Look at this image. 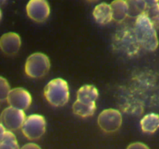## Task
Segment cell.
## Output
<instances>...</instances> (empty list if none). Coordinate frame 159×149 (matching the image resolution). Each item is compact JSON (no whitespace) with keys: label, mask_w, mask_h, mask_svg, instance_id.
Instances as JSON below:
<instances>
[{"label":"cell","mask_w":159,"mask_h":149,"mask_svg":"<svg viewBox=\"0 0 159 149\" xmlns=\"http://www.w3.org/2000/svg\"><path fill=\"white\" fill-rule=\"evenodd\" d=\"M134 30L141 47L148 51H154L158 48V38L156 27L145 14H142L136 19Z\"/></svg>","instance_id":"obj_1"},{"label":"cell","mask_w":159,"mask_h":149,"mask_svg":"<svg viewBox=\"0 0 159 149\" xmlns=\"http://www.w3.org/2000/svg\"><path fill=\"white\" fill-rule=\"evenodd\" d=\"M45 99L53 106H64L69 100V87L63 79L57 78L50 81L43 90Z\"/></svg>","instance_id":"obj_2"},{"label":"cell","mask_w":159,"mask_h":149,"mask_svg":"<svg viewBox=\"0 0 159 149\" xmlns=\"http://www.w3.org/2000/svg\"><path fill=\"white\" fill-rule=\"evenodd\" d=\"M113 45L117 51L128 56L136 55L141 48L134 28H125L118 31L114 37Z\"/></svg>","instance_id":"obj_3"},{"label":"cell","mask_w":159,"mask_h":149,"mask_svg":"<svg viewBox=\"0 0 159 149\" xmlns=\"http://www.w3.org/2000/svg\"><path fill=\"white\" fill-rule=\"evenodd\" d=\"M51 68L50 59L43 53H34L28 57L25 63V73L33 79H40L46 75Z\"/></svg>","instance_id":"obj_4"},{"label":"cell","mask_w":159,"mask_h":149,"mask_svg":"<svg viewBox=\"0 0 159 149\" xmlns=\"http://www.w3.org/2000/svg\"><path fill=\"white\" fill-rule=\"evenodd\" d=\"M46 120L39 114H32L26 116L21 130L23 135L30 141L40 139L46 131Z\"/></svg>","instance_id":"obj_5"},{"label":"cell","mask_w":159,"mask_h":149,"mask_svg":"<svg viewBox=\"0 0 159 149\" xmlns=\"http://www.w3.org/2000/svg\"><path fill=\"white\" fill-rule=\"evenodd\" d=\"M26 116L23 110L8 106L0 114V123L9 131H16L22 128Z\"/></svg>","instance_id":"obj_6"},{"label":"cell","mask_w":159,"mask_h":149,"mask_svg":"<svg viewBox=\"0 0 159 149\" xmlns=\"http://www.w3.org/2000/svg\"><path fill=\"white\" fill-rule=\"evenodd\" d=\"M122 115L115 109H107L100 113L98 117V124L106 133L117 131L122 124Z\"/></svg>","instance_id":"obj_7"},{"label":"cell","mask_w":159,"mask_h":149,"mask_svg":"<svg viewBox=\"0 0 159 149\" xmlns=\"http://www.w3.org/2000/svg\"><path fill=\"white\" fill-rule=\"evenodd\" d=\"M26 13L34 21L43 23L51 13V9L47 0H30L26 5Z\"/></svg>","instance_id":"obj_8"},{"label":"cell","mask_w":159,"mask_h":149,"mask_svg":"<svg viewBox=\"0 0 159 149\" xmlns=\"http://www.w3.org/2000/svg\"><path fill=\"white\" fill-rule=\"evenodd\" d=\"M6 101L9 106L24 111L30 106L32 96L27 90L18 87L10 90Z\"/></svg>","instance_id":"obj_9"},{"label":"cell","mask_w":159,"mask_h":149,"mask_svg":"<svg viewBox=\"0 0 159 149\" xmlns=\"http://www.w3.org/2000/svg\"><path fill=\"white\" fill-rule=\"evenodd\" d=\"M21 39L17 34L9 32L0 37V50L8 56H13L19 52Z\"/></svg>","instance_id":"obj_10"},{"label":"cell","mask_w":159,"mask_h":149,"mask_svg":"<svg viewBox=\"0 0 159 149\" xmlns=\"http://www.w3.org/2000/svg\"><path fill=\"white\" fill-rule=\"evenodd\" d=\"M93 15L96 23L101 25H106L113 20V12L110 4L105 2L97 5L93 9Z\"/></svg>","instance_id":"obj_11"},{"label":"cell","mask_w":159,"mask_h":149,"mask_svg":"<svg viewBox=\"0 0 159 149\" xmlns=\"http://www.w3.org/2000/svg\"><path fill=\"white\" fill-rule=\"evenodd\" d=\"M98 97L99 92L94 85H85L77 92V100L85 103L96 102Z\"/></svg>","instance_id":"obj_12"},{"label":"cell","mask_w":159,"mask_h":149,"mask_svg":"<svg viewBox=\"0 0 159 149\" xmlns=\"http://www.w3.org/2000/svg\"><path fill=\"white\" fill-rule=\"evenodd\" d=\"M112 12H113V20L121 23L128 16V7L126 0H113L110 4Z\"/></svg>","instance_id":"obj_13"},{"label":"cell","mask_w":159,"mask_h":149,"mask_svg":"<svg viewBox=\"0 0 159 149\" xmlns=\"http://www.w3.org/2000/svg\"><path fill=\"white\" fill-rule=\"evenodd\" d=\"M141 127L143 132L153 133L159 129V115L156 113H148L141 120Z\"/></svg>","instance_id":"obj_14"},{"label":"cell","mask_w":159,"mask_h":149,"mask_svg":"<svg viewBox=\"0 0 159 149\" xmlns=\"http://www.w3.org/2000/svg\"><path fill=\"white\" fill-rule=\"evenodd\" d=\"M72 110L75 114L78 115L81 117L86 118L94 115L96 110V102L85 103L76 100L72 106Z\"/></svg>","instance_id":"obj_15"},{"label":"cell","mask_w":159,"mask_h":149,"mask_svg":"<svg viewBox=\"0 0 159 149\" xmlns=\"http://www.w3.org/2000/svg\"><path fill=\"white\" fill-rule=\"evenodd\" d=\"M128 7V16L130 18H138L142 14L145 13L147 9L144 0H126Z\"/></svg>","instance_id":"obj_16"},{"label":"cell","mask_w":159,"mask_h":149,"mask_svg":"<svg viewBox=\"0 0 159 149\" xmlns=\"http://www.w3.org/2000/svg\"><path fill=\"white\" fill-rule=\"evenodd\" d=\"M0 149H20L16 138L12 131H6L4 139L0 142Z\"/></svg>","instance_id":"obj_17"},{"label":"cell","mask_w":159,"mask_h":149,"mask_svg":"<svg viewBox=\"0 0 159 149\" xmlns=\"http://www.w3.org/2000/svg\"><path fill=\"white\" fill-rule=\"evenodd\" d=\"M144 14L148 17L155 27L159 26V3L148 7Z\"/></svg>","instance_id":"obj_18"},{"label":"cell","mask_w":159,"mask_h":149,"mask_svg":"<svg viewBox=\"0 0 159 149\" xmlns=\"http://www.w3.org/2000/svg\"><path fill=\"white\" fill-rule=\"evenodd\" d=\"M11 88L9 82L5 78L0 76V102L7 99Z\"/></svg>","instance_id":"obj_19"},{"label":"cell","mask_w":159,"mask_h":149,"mask_svg":"<svg viewBox=\"0 0 159 149\" xmlns=\"http://www.w3.org/2000/svg\"><path fill=\"white\" fill-rule=\"evenodd\" d=\"M127 149H150L145 144L141 142H134L130 144Z\"/></svg>","instance_id":"obj_20"},{"label":"cell","mask_w":159,"mask_h":149,"mask_svg":"<svg viewBox=\"0 0 159 149\" xmlns=\"http://www.w3.org/2000/svg\"><path fill=\"white\" fill-rule=\"evenodd\" d=\"M20 149H41V147L35 143H28L23 145Z\"/></svg>","instance_id":"obj_21"},{"label":"cell","mask_w":159,"mask_h":149,"mask_svg":"<svg viewBox=\"0 0 159 149\" xmlns=\"http://www.w3.org/2000/svg\"><path fill=\"white\" fill-rule=\"evenodd\" d=\"M6 131H7V130L0 123V142H2L3 141V139H4Z\"/></svg>","instance_id":"obj_22"},{"label":"cell","mask_w":159,"mask_h":149,"mask_svg":"<svg viewBox=\"0 0 159 149\" xmlns=\"http://www.w3.org/2000/svg\"><path fill=\"white\" fill-rule=\"evenodd\" d=\"M144 2H145L146 5H147V8L155 6V5L159 3V0H144Z\"/></svg>","instance_id":"obj_23"},{"label":"cell","mask_w":159,"mask_h":149,"mask_svg":"<svg viewBox=\"0 0 159 149\" xmlns=\"http://www.w3.org/2000/svg\"><path fill=\"white\" fill-rule=\"evenodd\" d=\"M6 2V0H0V6H2L5 2Z\"/></svg>","instance_id":"obj_24"},{"label":"cell","mask_w":159,"mask_h":149,"mask_svg":"<svg viewBox=\"0 0 159 149\" xmlns=\"http://www.w3.org/2000/svg\"><path fill=\"white\" fill-rule=\"evenodd\" d=\"M2 11L1 9H0V22H1L2 20Z\"/></svg>","instance_id":"obj_25"},{"label":"cell","mask_w":159,"mask_h":149,"mask_svg":"<svg viewBox=\"0 0 159 149\" xmlns=\"http://www.w3.org/2000/svg\"><path fill=\"white\" fill-rule=\"evenodd\" d=\"M87 1H89V2H96V1H97V0H87Z\"/></svg>","instance_id":"obj_26"}]
</instances>
